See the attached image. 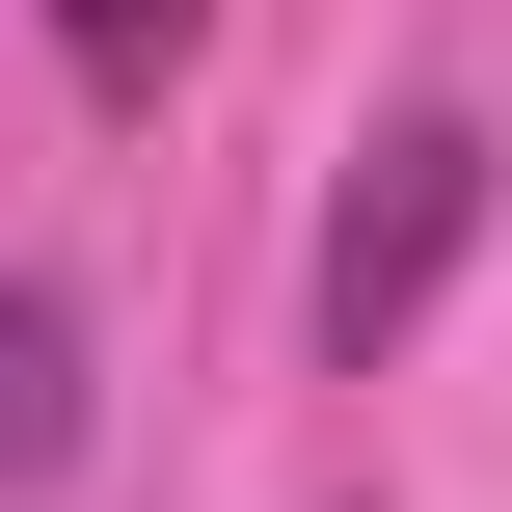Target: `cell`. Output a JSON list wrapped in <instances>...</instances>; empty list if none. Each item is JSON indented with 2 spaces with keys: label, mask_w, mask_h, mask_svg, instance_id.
<instances>
[{
  "label": "cell",
  "mask_w": 512,
  "mask_h": 512,
  "mask_svg": "<svg viewBox=\"0 0 512 512\" xmlns=\"http://www.w3.org/2000/svg\"><path fill=\"white\" fill-rule=\"evenodd\" d=\"M0 486H81V297L0 270Z\"/></svg>",
  "instance_id": "7a4b0ae2"
},
{
  "label": "cell",
  "mask_w": 512,
  "mask_h": 512,
  "mask_svg": "<svg viewBox=\"0 0 512 512\" xmlns=\"http://www.w3.org/2000/svg\"><path fill=\"white\" fill-rule=\"evenodd\" d=\"M189 27H216V0H54V54H81V108H162V81H189Z\"/></svg>",
  "instance_id": "3957f363"
},
{
  "label": "cell",
  "mask_w": 512,
  "mask_h": 512,
  "mask_svg": "<svg viewBox=\"0 0 512 512\" xmlns=\"http://www.w3.org/2000/svg\"><path fill=\"white\" fill-rule=\"evenodd\" d=\"M459 243H486V135H459V108H378L351 189H324V351L378 378V351L459 297Z\"/></svg>",
  "instance_id": "6da1fadb"
}]
</instances>
